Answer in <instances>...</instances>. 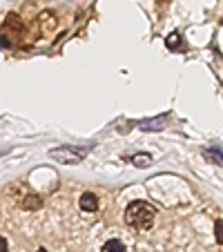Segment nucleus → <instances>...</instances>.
Instances as JSON below:
<instances>
[{
	"label": "nucleus",
	"instance_id": "obj_1",
	"mask_svg": "<svg viewBox=\"0 0 223 252\" xmlns=\"http://www.w3.org/2000/svg\"><path fill=\"white\" fill-rule=\"evenodd\" d=\"M157 219V210L145 201H132L125 210V223L134 230H150Z\"/></svg>",
	"mask_w": 223,
	"mask_h": 252
},
{
	"label": "nucleus",
	"instance_id": "obj_2",
	"mask_svg": "<svg viewBox=\"0 0 223 252\" xmlns=\"http://www.w3.org/2000/svg\"><path fill=\"white\" fill-rule=\"evenodd\" d=\"M49 157L56 158L61 163H78L85 158V150H78V148H69V145H63L58 150H52Z\"/></svg>",
	"mask_w": 223,
	"mask_h": 252
},
{
	"label": "nucleus",
	"instance_id": "obj_3",
	"mask_svg": "<svg viewBox=\"0 0 223 252\" xmlns=\"http://www.w3.org/2000/svg\"><path fill=\"white\" fill-rule=\"evenodd\" d=\"M78 205H81L83 212H96V210H98V196H96L94 192H85V194H81V199H78Z\"/></svg>",
	"mask_w": 223,
	"mask_h": 252
},
{
	"label": "nucleus",
	"instance_id": "obj_4",
	"mask_svg": "<svg viewBox=\"0 0 223 252\" xmlns=\"http://www.w3.org/2000/svg\"><path fill=\"white\" fill-rule=\"evenodd\" d=\"M5 29H14V32L18 33V32H23V23H20V18L16 14H9L5 20Z\"/></svg>",
	"mask_w": 223,
	"mask_h": 252
},
{
	"label": "nucleus",
	"instance_id": "obj_5",
	"mask_svg": "<svg viewBox=\"0 0 223 252\" xmlns=\"http://www.w3.org/2000/svg\"><path fill=\"white\" fill-rule=\"evenodd\" d=\"M105 252H127V248L123 246V241H119V239H112V241H107L103 246Z\"/></svg>",
	"mask_w": 223,
	"mask_h": 252
},
{
	"label": "nucleus",
	"instance_id": "obj_6",
	"mask_svg": "<svg viewBox=\"0 0 223 252\" xmlns=\"http://www.w3.org/2000/svg\"><path fill=\"white\" fill-rule=\"evenodd\" d=\"M40 205H43V199H40V196H33V194H29L27 199H25L23 208H25V210H38Z\"/></svg>",
	"mask_w": 223,
	"mask_h": 252
},
{
	"label": "nucleus",
	"instance_id": "obj_7",
	"mask_svg": "<svg viewBox=\"0 0 223 252\" xmlns=\"http://www.w3.org/2000/svg\"><path fill=\"white\" fill-rule=\"evenodd\" d=\"M132 161H134V165L136 167H147L150 163H152V157H150V154H136Z\"/></svg>",
	"mask_w": 223,
	"mask_h": 252
},
{
	"label": "nucleus",
	"instance_id": "obj_8",
	"mask_svg": "<svg viewBox=\"0 0 223 252\" xmlns=\"http://www.w3.org/2000/svg\"><path fill=\"white\" fill-rule=\"evenodd\" d=\"M165 45H167V49H176L181 45V33H170V38L165 40Z\"/></svg>",
	"mask_w": 223,
	"mask_h": 252
},
{
	"label": "nucleus",
	"instance_id": "obj_9",
	"mask_svg": "<svg viewBox=\"0 0 223 252\" xmlns=\"http://www.w3.org/2000/svg\"><path fill=\"white\" fill-rule=\"evenodd\" d=\"M143 129H161L163 127V121L161 119H154V121H145V123H141Z\"/></svg>",
	"mask_w": 223,
	"mask_h": 252
},
{
	"label": "nucleus",
	"instance_id": "obj_10",
	"mask_svg": "<svg viewBox=\"0 0 223 252\" xmlns=\"http://www.w3.org/2000/svg\"><path fill=\"white\" fill-rule=\"evenodd\" d=\"M214 230H217V241H219V246H221V219H217V223H214Z\"/></svg>",
	"mask_w": 223,
	"mask_h": 252
},
{
	"label": "nucleus",
	"instance_id": "obj_11",
	"mask_svg": "<svg viewBox=\"0 0 223 252\" xmlns=\"http://www.w3.org/2000/svg\"><path fill=\"white\" fill-rule=\"evenodd\" d=\"M0 252H7V239L0 237Z\"/></svg>",
	"mask_w": 223,
	"mask_h": 252
},
{
	"label": "nucleus",
	"instance_id": "obj_12",
	"mask_svg": "<svg viewBox=\"0 0 223 252\" xmlns=\"http://www.w3.org/2000/svg\"><path fill=\"white\" fill-rule=\"evenodd\" d=\"M9 45H11V43L5 38V36H0V47H9Z\"/></svg>",
	"mask_w": 223,
	"mask_h": 252
},
{
	"label": "nucleus",
	"instance_id": "obj_13",
	"mask_svg": "<svg viewBox=\"0 0 223 252\" xmlns=\"http://www.w3.org/2000/svg\"><path fill=\"white\" fill-rule=\"evenodd\" d=\"M38 252H47V250H45V248H40V250H38Z\"/></svg>",
	"mask_w": 223,
	"mask_h": 252
}]
</instances>
